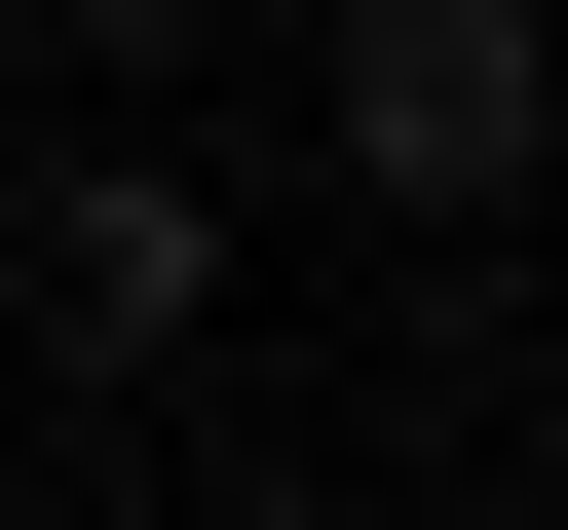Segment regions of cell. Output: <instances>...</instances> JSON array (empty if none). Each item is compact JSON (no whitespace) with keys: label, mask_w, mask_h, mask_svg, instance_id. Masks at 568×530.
<instances>
[{"label":"cell","mask_w":568,"mask_h":530,"mask_svg":"<svg viewBox=\"0 0 568 530\" xmlns=\"http://www.w3.org/2000/svg\"><path fill=\"white\" fill-rule=\"evenodd\" d=\"M304 152H342L379 227H530V152H568V0H304Z\"/></svg>","instance_id":"6da1fadb"},{"label":"cell","mask_w":568,"mask_h":530,"mask_svg":"<svg viewBox=\"0 0 568 530\" xmlns=\"http://www.w3.org/2000/svg\"><path fill=\"white\" fill-rule=\"evenodd\" d=\"M0 304H39L77 379H190L227 342V190L190 152H0Z\"/></svg>","instance_id":"7a4b0ae2"},{"label":"cell","mask_w":568,"mask_h":530,"mask_svg":"<svg viewBox=\"0 0 568 530\" xmlns=\"http://www.w3.org/2000/svg\"><path fill=\"white\" fill-rule=\"evenodd\" d=\"M39 39H77V77H190V39H227V0H39Z\"/></svg>","instance_id":"3957f363"},{"label":"cell","mask_w":568,"mask_h":530,"mask_svg":"<svg viewBox=\"0 0 568 530\" xmlns=\"http://www.w3.org/2000/svg\"><path fill=\"white\" fill-rule=\"evenodd\" d=\"M530 530H568V455H530Z\"/></svg>","instance_id":"277c9868"}]
</instances>
